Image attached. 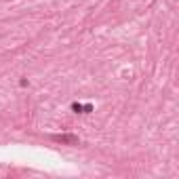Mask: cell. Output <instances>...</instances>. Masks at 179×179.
<instances>
[{
	"instance_id": "6da1fadb",
	"label": "cell",
	"mask_w": 179,
	"mask_h": 179,
	"mask_svg": "<svg viewBox=\"0 0 179 179\" xmlns=\"http://www.w3.org/2000/svg\"><path fill=\"white\" fill-rule=\"evenodd\" d=\"M53 139L59 143H68V145H78V137L76 135H55Z\"/></svg>"
}]
</instances>
